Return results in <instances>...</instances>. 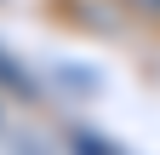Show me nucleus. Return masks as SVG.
Here are the masks:
<instances>
[{"label":"nucleus","instance_id":"f257e3e1","mask_svg":"<svg viewBox=\"0 0 160 155\" xmlns=\"http://www.w3.org/2000/svg\"><path fill=\"white\" fill-rule=\"evenodd\" d=\"M126 6H132V12H143V17H154V23H160V0H126Z\"/></svg>","mask_w":160,"mask_h":155}]
</instances>
